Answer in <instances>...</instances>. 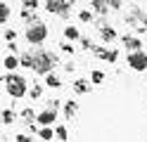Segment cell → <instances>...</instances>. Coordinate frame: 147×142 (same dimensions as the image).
<instances>
[{
    "label": "cell",
    "instance_id": "6da1fadb",
    "mask_svg": "<svg viewBox=\"0 0 147 142\" xmlns=\"http://www.w3.org/2000/svg\"><path fill=\"white\" fill-rule=\"evenodd\" d=\"M55 66V55H36V64H33V69L38 71V73H48L50 69Z\"/></svg>",
    "mask_w": 147,
    "mask_h": 142
},
{
    "label": "cell",
    "instance_id": "7a4b0ae2",
    "mask_svg": "<svg viewBox=\"0 0 147 142\" xmlns=\"http://www.w3.org/2000/svg\"><path fill=\"white\" fill-rule=\"evenodd\" d=\"M7 92L14 95V97H22V95L26 92L24 78H19V76H10V78H7Z\"/></svg>",
    "mask_w": 147,
    "mask_h": 142
},
{
    "label": "cell",
    "instance_id": "3957f363",
    "mask_svg": "<svg viewBox=\"0 0 147 142\" xmlns=\"http://www.w3.org/2000/svg\"><path fill=\"white\" fill-rule=\"evenodd\" d=\"M45 36H48V28H45L43 24H33V26H29V31H26L29 43H43Z\"/></svg>",
    "mask_w": 147,
    "mask_h": 142
},
{
    "label": "cell",
    "instance_id": "277c9868",
    "mask_svg": "<svg viewBox=\"0 0 147 142\" xmlns=\"http://www.w3.org/2000/svg\"><path fill=\"white\" fill-rule=\"evenodd\" d=\"M128 64H131L135 71H142L145 66H147V55H142V52H133L131 57H128Z\"/></svg>",
    "mask_w": 147,
    "mask_h": 142
},
{
    "label": "cell",
    "instance_id": "5b68a950",
    "mask_svg": "<svg viewBox=\"0 0 147 142\" xmlns=\"http://www.w3.org/2000/svg\"><path fill=\"white\" fill-rule=\"evenodd\" d=\"M45 7H48L50 12H67L69 3H62V0H48V3H45Z\"/></svg>",
    "mask_w": 147,
    "mask_h": 142
},
{
    "label": "cell",
    "instance_id": "8992f818",
    "mask_svg": "<svg viewBox=\"0 0 147 142\" xmlns=\"http://www.w3.org/2000/svg\"><path fill=\"white\" fill-rule=\"evenodd\" d=\"M52 121H55V111H50V109H48V111H43L40 116H38V123H43V126H50Z\"/></svg>",
    "mask_w": 147,
    "mask_h": 142
},
{
    "label": "cell",
    "instance_id": "52a82bcc",
    "mask_svg": "<svg viewBox=\"0 0 147 142\" xmlns=\"http://www.w3.org/2000/svg\"><path fill=\"white\" fill-rule=\"evenodd\" d=\"M123 45L128 47V50H138V47H140L142 43L138 40V38H123Z\"/></svg>",
    "mask_w": 147,
    "mask_h": 142
},
{
    "label": "cell",
    "instance_id": "ba28073f",
    "mask_svg": "<svg viewBox=\"0 0 147 142\" xmlns=\"http://www.w3.org/2000/svg\"><path fill=\"white\" fill-rule=\"evenodd\" d=\"M22 64H24V66H33V64H36V55H24Z\"/></svg>",
    "mask_w": 147,
    "mask_h": 142
},
{
    "label": "cell",
    "instance_id": "9c48e42d",
    "mask_svg": "<svg viewBox=\"0 0 147 142\" xmlns=\"http://www.w3.org/2000/svg\"><path fill=\"white\" fill-rule=\"evenodd\" d=\"M17 64H19V62H17V57H5V66H7V69H14Z\"/></svg>",
    "mask_w": 147,
    "mask_h": 142
},
{
    "label": "cell",
    "instance_id": "30bf717a",
    "mask_svg": "<svg viewBox=\"0 0 147 142\" xmlns=\"http://www.w3.org/2000/svg\"><path fill=\"white\" fill-rule=\"evenodd\" d=\"M93 7H95V12H107V3H100V0H95Z\"/></svg>",
    "mask_w": 147,
    "mask_h": 142
},
{
    "label": "cell",
    "instance_id": "8fae6325",
    "mask_svg": "<svg viewBox=\"0 0 147 142\" xmlns=\"http://www.w3.org/2000/svg\"><path fill=\"white\" fill-rule=\"evenodd\" d=\"M7 14H10V7H7V5H0V22H5Z\"/></svg>",
    "mask_w": 147,
    "mask_h": 142
},
{
    "label": "cell",
    "instance_id": "7c38bea8",
    "mask_svg": "<svg viewBox=\"0 0 147 142\" xmlns=\"http://www.w3.org/2000/svg\"><path fill=\"white\" fill-rule=\"evenodd\" d=\"M48 85H50V88H57V85H59V78H57V76H48Z\"/></svg>",
    "mask_w": 147,
    "mask_h": 142
},
{
    "label": "cell",
    "instance_id": "4fadbf2b",
    "mask_svg": "<svg viewBox=\"0 0 147 142\" xmlns=\"http://www.w3.org/2000/svg\"><path fill=\"white\" fill-rule=\"evenodd\" d=\"M74 88H76V92H86L88 85H86V81H76V85H74Z\"/></svg>",
    "mask_w": 147,
    "mask_h": 142
},
{
    "label": "cell",
    "instance_id": "5bb4252c",
    "mask_svg": "<svg viewBox=\"0 0 147 142\" xmlns=\"http://www.w3.org/2000/svg\"><path fill=\"white\" fill-rule=\"evenodd\" d=\"M97 55H100V57H107V59H112V62L116 59V52H105V50H97Z\"/></svg>",
    "mask_w": 147,
    "mask_h": 142
},
{
    "label": "cell",
    "instance_id": "9a60e30c",
    "mask_svg": "<svg viewBox=\"0 0 147 142\" xmlns=\"http://www.w3.org/2000/svg\"><path fill=\"white\" fill-rule=\"evenodd\" d=\"M102 38L112 40V38H114V31H112V28H102Z\"/></svg>",
    "mask_w": 147,
    "mask_h": 142
},
{
    "label": "cell",
    "instance_id": "2e32d148",
    "mask_svg": "<svg viewBox=\"0 0 147 142\" xmlns=\"http://www.w3.org/2000/svg\"><path fill=\"white\" fill-rule=\"evenodd\" d=\"M40 137H43V140H50V137H52V130H50V128H43V130H40Z\"/></svg>",
    "mask_w": 147,
    "mask_h": 142
},
{
    "label": "cell",
    "instance_id": "e0dca14e",
    "mask_svg": "<svg viewBox=\"0 0 147 142\" xmlns=\"http://www.w3.org/2000/svg\"><path fill=\"white\" fill-rule=\"evenodd\" d=\"M67 38H78V31H76L74 26H69V28H67Z\"/></svg>",
    "mask_w": 147,
    "mask_h": 142
},
{
    "label": "cell",
    "instance_id": "ac0fdd59",
    "mask_svg": "<svg viewBox=\"0 0 147 142\" xmlns=\"http://www.w3.org/2000/svg\"><path fill=\"white\" fill-rule=\"evenodd\" d=\"M93 81H95V83H102V81H105L102 71H95V73H93Z\"/></svg>",
    "mask_w": 147,
    "mask_h": 142
},
{
    "label": "cell",
    "instance_id": "d6986e66",
    "mask_svg": "<svg viewBox=\"0 0 147 142\" xmlns=\"http://www.w3.org/2000/svg\"><path fill=\"white\" fill-rule=\"evenodd\" d=\"M57 137H62V140H67V128H57Z\"/></svg>",
    "mask_w": 147,
    "mask_h": 142
},
{
    "label": "cell",
    "instance_id": "ffe728a7",
    "mask_svg": "<svg viewBox=\"0 0 147 142\" xmlns=\"http://www.w3.org/2000/svg\"><path fill=\"white\" fill-rule=\"evenodd\" d=\"M64 111H67V114H74V111H76V104H74V102H69V104H67V109H64Z\"/></svg>",
    "mask_w": 147,
    "mask_h": 142
},
{
    "label": "cell",
    "instance_id": "44dd1931",
    "mask_svg": "<svg viewBox=\"0 0 147 142\" xmlns=\"http://www.w3.org/2000/svg\"><path fill=\"white\" fill-rule=\"evenodd\" d=\"M24 7H29V9H33V7H38V3H36V0H29V3H24Z\"/></svg>",
    "mask_w": 147,
    "mask_h": 142
},
{
    "label": "cell",
    "instance_id": "7402d4cb",
    "mask_svg": "<svg viewBox=\"0 0 147 142\" xmlns=\"http://www.w3.org/2000/svg\"><path fill=\"white\" fill-rule=\"evenodd\" d=\"M3 121H5V123H10V121H12V114H10V111H5V114H3Z\"/></svg>",
    "mask_w": 147,
    "mask_h": 142
},
{
    "label": "cell",
    "instance_id": "603a6c76",
    "mask_svg": "<svg viewBox=\"0 0 147 142\" xmlns=\"http://www.w3.org/2000/svg\"><path fill=\"white\" fill-rule=\"evenodd\" d=\"M81 19H83V22H90V12H81Z\"/></svg>",
    "mask_w": 147,
    "mask_h": 142
},
{
    "label": "cell",
    "instance_id": "cb8c5ba5",
    "mask_svg": "<svg viewBox=\"0 0 147 142\" xmlns=\"http://www.w3.org/2000/svg\"><path fill=\"white\" fill-rule=\"evenodd\" d=\"M17 142H31V140L26 137V135H19V137H17Z\"/></svg>",
    "mask_w": 147,
    "mask_h": 142
}]
</instances>
